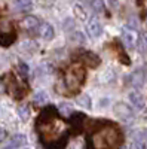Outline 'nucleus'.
<instances>
[{"label":"nucleus","mask_w":147,"mask_h":149,"mask_svg":"<svg viewBox=\"0 0 147 149\" xmlns=\"http://www.w3.org/2000/svg\"><path fill=\"white\" fill-rule=\"evenodd\" d=\"M86 30H88V33H89V36L91 37H100L101 34H103V26H101V22L98 21L97 18H92V19H89V22H88V26H86Z\"/></svg>","instance_id":"obj_7"},{"label":"nucleus","mask_w":147,"mask_h":149,"mask_svg":"<svg viewBox=\"0 0 147 149\" xmlns=\"http://www.w3.org/2000/svg\"><path fill=\"white\" fill-rule=\"evenodd\" d=\"M122 42L125 43L126 48L132 49L134 46H135V34H134L132 31L124 30V33H122Z\"/></svg>","instance_id":"obj_12"},{"label":"nucleus","mask_w":147,"mask_h":149,"mask_svg":"<svg viewBox=\"0 0 147 149\" xmlns=\"http://www.w3.org/2000/svg\"><path fill=\"white\" fill-rule=\"evenodd\" d=\"M18 113H19V116L26 121V119H28V116H30V109H28V106H19L18 107Z\"/></svg>","instance_id":"obj_19"},{"label":"nucleus","mask_w":147,"mask_h":149,"mask_svg":"<svg viewBox=\"0 0 147 149\" xmlns=\"http://www.w3.org/2000/svg\"><path fill=\"white\" fill-rule=\"evenodd\" d=\"M18 69H19V72H21V76L26 78L27 74H28V67H27L26 63H19V64H18Z\"/></svg>","instance_id":"obj_21"},{"label":"nucleus","mask_w":147,"mask_h":149,"mask_svg":"<svg viewBox=\"0 0 147 149\" xmlns=\"http://www.w3.org/2000/svg\"><path fill=\"white\" fill-rule=\"evenodd\" d=\"M131 149H147V146H146L144 140H137L135 139V143L131 146Z\"/></svg>","instance_id":"obj_22"},{"label":"nucleus","mask_w":147,"mask_h":149,"mask_svg":"<svg viewBox=\"0 0 147 149\" xmlns=\"http://www.w3.org/2000/svg\"><path fill=\"white\" fill-rule=\"evenodd\" d=\"M0 33H2L3 37H9L10 40L15 39V33H14V30H12V22L6 17L0 18Z\"/></svg>","instance_id":"obj_6"},{"label":"nucleus","mask_w":147,"mask_h":149,"mask_svg":"<svg viewBox=\"0 0 147 149\" xmlns=\"http://www.w3.org/2000/svg\"><path fill=\"white\" fill-rule=\"evenodd\" d=\"M26 143H27V139H26V136H22V134H15V136H12V139H10V146H14V148H19Z\"/></svg>","instance_id":"obj_13"},{"label":"nucleus","mask_w":147,"mask_h":149,"mask_svg":"<svg viewBox=\"0 0 147 149\" xmlns=\"http://www.w3.org/2000/svg\"><path fill=\"white\" fill-rule=\"evenodd\" d=\"M6 136H8V131H6L5 128H2V127H0V143H2V142L6 139Z\"/></svg>","instance_id":"obj_23"},{"label":"nucleus","mask_w":147,"mask_h":149,"mask_svg":"<svg viewBox=\"0 0 147 149\" xmlns=\"http://www.w3.org/2000/svg\"><path fill=\"white\" fill-rule=\"evenodd\" d=\"M122 131L115 124H103L88 139V149H117L122 145Z\"/></svg>","instance_id":"obj_2"},{"label":"nucleus","mask_w":147,"mask_h":149,"mask_svg":"<svg viewBox=\"0 0 147 149\" xmlns=\"http://www.w3.org/2000/svg\"><path fill=\"white\" fill-rule=\"evenodd\" d=\"M137 46H138V51L140 52H147V33H143L138 37Z\"/></svg>","instance_id":"obj_16"},{"label":"nucleus","mask_w":147,"mask_h":149,"mask_svg":"<svg viewBox=\"0 0 147 149\" xmlns=\"http://www.w3.org/2000/svg\"><path fill=\"white\" fill-rule=\"evenodd\" d=\"M59 112H61V115H64V116H70L73 113V107L68 103H61L59 104Z\"/></svg>","instance_id":"obj_17"},{"label":"nucleus","mask_w":147,"mask_h":149,"mask_svg":"<svg viewBox=\"0 0 147 149\" xmlns=\"http://www.w3.org/2000/svg\"><path fill=\"white\" fill-rule=\"evenodd\" d=\"M39 33H40V36L43 37V39H46V40L54 39V36H55L54 27L51 26V24H42V26L39 27Z\"/></svg>","instance_id":"obj_11"},{"label":"nucleus","mask_w":147,"mask_h":149,"mask_svg":"<svg viewBox=\"0 0 147 149\" xmlns=\"http://www.w3.org/2000/svg\"><path fill=\"white\" fill-rule=\"evenodd\" d=\"M71 42H73V43H77V45H82V43L85 42V37H83L82 33L76 31V33L71 34Z\"/></svg>","instance_id":"obj_20"},{"label":"nucleus","mask_w":147,"mask_h":149,"mask_svg":"<svg viewBox=\"0 0 147 149\" xmlns=\"http://www.w3.org/2000/svg\"><path fill=\"white\" fill-rule=\"evenodd\" d=\"M8 81H9V85H8V90H9V93L14 95L15 98H22V95H24V93H26V90H24V86L22 85H19V82L12 76H8Z\"/></svg>","instance_id":"obj_4"},{"label":"nucleus","mask_w":147,"mask_h":149,"mask_svg":"<svg viewBox=\"0 0 147 149\" xmlns=\"http://www.w3.org/2000/svg\"><path fill=\"white\" fill-rule=\"evenodd\" d=\"M21 27L24 30H27V31H33V30H37L40 27V22H39V19L36 17L28 15V17H26L21 21Z\"/></svg>","instance_id":"obj_9"},{"label":"nucleus","mask_w":147,"mask_h":149,"mask_svg":"<svg viewBox=\"0 0 147 149\" xmlns=\"http://www.w3.org/2000/svg\"><path fill=\"white\" fill-rule=\"evenodd\" d=\"M76 103L85 109H91V97L88 94H83V95H79L76 98Z\"/></svg>","instance_id":"obj_15"},{"label":"nucleus","mask_w":147,"mask_h":149,"mask_svg":"<svg viewBox=\"0 0 147 149\" xmlns=\"http://www.w3.org/2000/svg\"><path fill=\"white\" fill-rule=\"evenodd\" d=\"M5 149H17V148H14V146H8V148H5Z\"/></svg>","instance_id":"obj_24"},{"label":"nucleus","mask_w":147,"mask_h":149,"mask_svg":"<svg viewBox=\"0 0 147 149\" xmlns=\"http://www.w3.org/2000/svg\"><path fill=\"white\" fill-rule=\"evenodd\" d=\"M79 60L82 61L83 64H86L89 67H97L100 64V58H98L94 52H89V51H85L79 55Z\"/></svg>","instance_id":"obj_8"},{"label":"nucleus","mask_w":147,"mask_h":149,"mask_svg":"<svg viewBox=\"0 0 147 149\" xmlns=\"http://www.w3.org/2000/svg\"><path fill=\"white\" fill-rule=\"evenodd\" d=\"M128 97H129V102L132 103L134 107H137V109H143V107H144V104H146L144 97H143L138 91H131Z\"/></svg>","instance_id":"obj_10"},{"label":"nucleus","mask_w":147,"mask_h":149,"mask_svg":"<svg viewBox=\"0 0 147 149\" xmlns=\"http://www.w3.org/2000/svg\"><path fill=\"white\" fill-rule=\"evenodd\" d=\"M37 131L42 143L48 149H64L68 139V125L57 116L55 107L45 109L37 119Z\"/></svg>","instance_id":"obj_1"},{"label":"nucleus","mask_w":147,"mask_h":149,"mask_svg":"<svg viewBox=\"0 0 147 149\" xmlns=\"http://www.w3.org/2000/svg\"><path fill=\"white\" fill-rule=\"evenodd\" d=\"M85 78H86V72H85V67L80 64V63H76L67 69L66 74H64V82H66V86L70 90V91H77Z\"/></svg>","instance_id":"obj_3"},{"label":"nucleus","mask_w":147,"mask_h":149,"mask_svg":"<svg viewBox=\"0 0 147 149\" xmlns=\"http://www.w3.org/2000/svg\"><path fill=\"white\" fill-rule=\"evenodd\" d=\"M34 102L37 103V104H43V103H46V102H48V95H46V93H43V91L37 93V94L34 95Z\"/></svg>","instance_id":"obj_18"},{"label":"nucleus","mask_w":147,"mask_h":149,"mask_svg":"<svg viewBox=\"0 0 147 149\" xmlns=\"http://www.w3.org/2000/svg\"><path fill=\"white\" fill-rule=\"evenodd\" d=\"M91 8L94 12H97V14H100V12H104L106 9V3H104V0H91L89 2Z\"/></svg>","instance_id":"obj_14"},{"label":"nucleus","mask_w":147,"mask_h":149,"mask_svg":"<svg viewBox=\"0 0 147 149\" xmlns=\"http://www.w3.org/2000/svg\"><path fill=\"white\" fill-rule=\"evenodd\" d=\"M113 110H115V115L120 119H129L132 116V109L125 103H116L113 106Z\"/></svg>","instance_id":"obj_5"}]
</instances>
